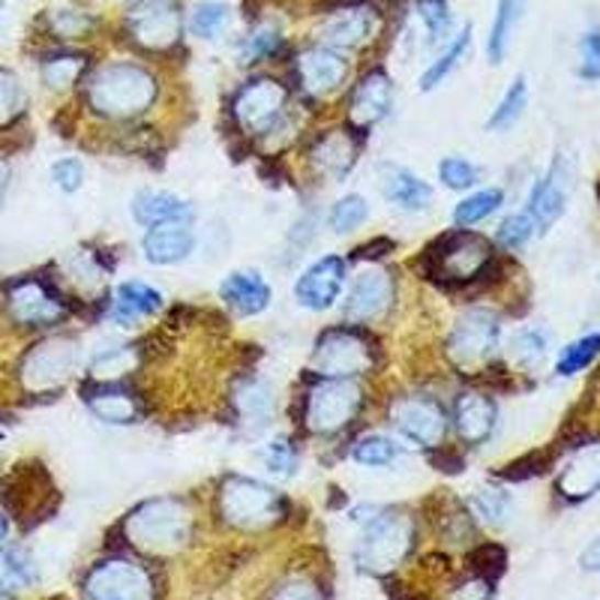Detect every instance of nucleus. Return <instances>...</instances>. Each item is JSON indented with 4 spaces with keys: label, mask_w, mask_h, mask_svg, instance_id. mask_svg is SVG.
I'll list each match as a JSON object with an SVG mask.
<instances>
[{
    "label": "nucleus",
    "mask_w": 600,
    "mask_h": 600,
    "mask_svg": "<svg viewBox=\"0 0 600 600\" xmlns=\"http://www.w3.org/2000/svg\"><path fill=\"white\" fill-rule=\"evenodd\" d=\"M574 178H577L574 159L567 154H558L546 168L544 178L534 184L525 213L534 220L537 232H546L549 225H556L562 220V213L567 211L570 189H574Z\"/></svg>",
    "instance_id": "f8f14e48"
},
{
    "label": "nucleus",
    "mask_w": 600,
    "mask_h": 600,
    "mask_svg": "<svg viewBox=\"0 0 600 600\" xmlns=\"http://www.w3.org/2000/svg\"><path fill=\"white\" fill-rule=\"evenodd\" d=\"M393 109V81L385 69H373L360 78L348 97V123L357 135H367Z\"/></svg>",
    "instance_id": "6ab92c4d"
},
{
    "label": "nucleus",
    "mask_w": 600,
    "mask_h": 600,
    "mask_svg": "<svg viewBox=\"0 0 600 600\" xmlns=\"http://www.w3.org/2000/svg\"><path fill=\"white\" fill-rule=\"evenodd\" d=\"M0 3H3V0H0Z\"/></svg>",
    "instance_id": "052dcab7"
},
{
    "label": "nucleus",
    "mask_w": 600,
    "mask_h": 600,
    "mask_svg": "<svg viewBox=\"0 0 600 600\" xmlns=\"http://www.w3.org/2000/svg\"><path fill=\"white\" fill-rule=\"evenodd\" d=\"M492 265V246L480 234L456 232L442 237L435 249H430V270L433 277L447 282H471Z\"/></svg>",
    "instance_id": "9d476101"
},
{
    "label": "nucleus",
    "mask_w": 600,
    "mask_h": 600,
    "mask_svg": "<svg viewBox=\"0 0 600 600\" xmlns=\"http://www.w3.org/2000/svg\"><path fill=\"white\" fill-rule=\"evenodd\" d=\"M265 466L274 471V475H282L289 478L295 466H298V447L291 445L289 438H274L270 445L265 447Z\"/></svg>",
    "instance_id": "09e8293b"
},
{
    "label": "nucleus",
    "mask_w": 600,
    "mask_h": 600,
    "mask_svg": "<svg viewBox=\"0 0 600 600\" xmlns=\"http://www.w3.org/2000/svg\"><path fill=\"white\" fill-rule=\"evenodd\" d=\"M156 97H159V81L154 73L126 60L102 64L85 81L88 109L105 121H133L154 105Z\"/></svg>",
    "instance_id": "f257e3e1"
},
{
    "label": "nucleus",
    "mask_w": 600,
    "mask_h": 600,
    "mask_svg": "<svg viewBox=\"0 0 600 600\" xmlns=\"http://www.w3.org/2000/svg\"><path fill=\"white\" fill-rule=\"evenodd\" d=\"M504 562H508V556H504V549L496 544H484L478 546L471 556H468V565H471V574H478V577L484 579H492L499 577L501 570H504Z\"/></svg>",
    "instance_id": "de8ad7c7"
},
{
    "label": "nucleus",
    "mask_w": 600,
    "mask_h": 600,
    "mask_svg": "<svg viewBox=\"0 0 600 600\" xmlns=\"http://www.w3.org/2000/svg\"><path fill=\"white\" fill-rule=\"evenodd\" d=\"M364 405V390L352 378H324L307 397L303 423L315 435H334L355 421Z\"/></svg>",
    "instance_id": "0eeeda50"
},
{
    "label": "nucleus",
    "mask_w": 600,
    "mask_h": 600,
    "mask_svg": "<svg viewBox=\"0 0 600 600\" xmlns=\"http://www.w3.org/2000/svg\"><path fill=\"white\" fill-rule=\"evenodd\" d=\"M216 513L229 529L237 532H265L277 525L286 513V499L277 489L253 478H225L216 492Z\"/></svg>",
    "instance_id": "20e7f679"
},
{
    "label": "nucleus",
    "mask_w": 600,
    "mask_h": 600,
    "mask_svg": "<svg viewBox=\"0 0 600 600\" xmlns=\"http://www.w3.org/2000/svg\"><path fill=\"white\" fill-rule=\"evenodd\" d=\"M525 105H529V81H525V76H516L511 81V88L504 90V97H501L499 105L489 114L487 121L489 133H504V130H511L513 123L523 118Z\"/></svg>",
    "instance_id": "473e14b6"
},
{
    "label": "nucleus",
    "mask_w": 600,
    "mask_h": 600,
    "mask_svg": "<svg viewBox=\"0 0 600 600\" xmlns=\"http://www.w3.org/2000/svg\"><path fill=\"white\" fill-rule=\"evenodd\" d=\"M393 298H397L393 274L376 265L364 267L352 279V289L345 295V319H352L357 324L378 322V319L388 315V310L393 307Z\"/></svg>",
    "instance_id": "4468645a"
},
{
    "label": "nucleus",
    "mask_w": 600,
    "mask_h": 600,
    "mask_svg": "<svg viewBox=\"0 0 600 600\" xmlns=\"http://www.w3.org/2000/svg\"><path fill=\"white\" fill-rule=\"evenodd\" d=\"M501 343L499 315L484 307L466 310L447 334V355L456 367H478L496 355Z\"/></svg>",
    "instance_id": "1a4fd4ad"
},
{
    "label": "nucleus",
    "mask_w": 600,
    "mask_h": 600,
    "mask_svg": "<svg viewBox=\"0 0 600 600\" xmlns=\"http://www.w3.org/2000/svg\"><path fill=\"white\" fill-rule=\"evenodd\" d=\"M286 112H289V93L282 88V81L267 76L246 81L232 102L234 121L246 135L277 133L286 121Z\"/></svg>",
    "instance_id": "6e6552de"
},
{
    "label": "nucleus",
    "mask_w": 600,
    "mask_h": 600,
    "mask_svg": "<svg viewBox=\"0 0 600 600\" xmlns=\"http://www.w3.org/2000/svg\"><path fill=\"white\" fill-rule=\"evenodd\" d=\"M549 352V336L544 327H523L511 340V357L523 367H537Z\"/></svg>",
    "instance_id": "4c0bfd02"
},
{
    "label": "nucleus",
    "mask_w": 600,
    "mask_h": 600,
    "mask_svg": "<svg viewBox=\"0 0 600 600\" xmlns=\"http://www.w3.org/2000/svg\"><path fill=\"white\" fill-rule=\"evenodd\" d=\"M600 355V334H586L574 340L570 345L562 348V355H558L556 373L558 376H577L582 369L589 367L591 360Z\"/></svg>",
    "instance_id": "e433bc0d"
},
{
    "label": "nucleus",
    "mask_w": 600,
    "mask_h": 600,
    "mask_svg": "<svg viewBox=\"0 0 600 600\" xmlns=\"http://www.w3.org/2000/svg\"><path fill=\"white\" fill-rule=\"evenodd\" d=\"M501 201H504V192L501 189H480V192H471L468 199H463L454 208V225L459 229H471V225L484 223L492 213L499 211Z\"/></svg>",
    "instance_id": "c9c22d12"
},
{
    "label": "nucleus",
    "mask_w": 600,
    "mask_h": 600,
    "mask_svg": "<svg viewBox=\"0 0 600 600\" xmlns=\"http://www.w3.org/2000/svg\"><path fill=\"white\" fill-rule=\"evenodd\" d=\"M381 196L405 213H421L433 204V187L418 178L412 168L397 163L381 166Z\"/></svg>",
    "instance_id": "5701e85b"
},
{
    "label": "nucleus",
    "mask_w": 600,
    "mask_h": 600,
    "mask_svg": "<svg viewBox=\"0 0 600 600\" xmlns=\"http://www.w3.org/2000/svg\"><path fill=\"white\" fill-rule=\"evenodd\" d=\"M196 516L184 499H147L123 520V534L130 546L145 556H178L192 537Z\"/></svg>",
    "instance_id": "f03ea898"
},
{
    "label": "nucleus",
    "mask_w": 600,
    "mask_h": 600,
    "mask_svg": "<svg viewBox=\"0 0 600 600\" xmlns=\"http://www.w3.org/2000/svg\"><path fill=\"white\" fill-rule=\"evenodd\" d=\"M159 310H163V295L142 279L121 282L109 300V319L121 327H133L135 322H142Z\"/></svg>",
    "instance_id": "b1692460"
},
{
    "label": "nucleus",
    "mask_w": 600,
    "mask_h": 600,
    "mask_svg": "<svg viewBox=\"0 0 600 600\" xmlns=\"http://www.w3.org/2000/svg\"><path fill=\"white\" fill-rule=\"evenodd\" d=\"M529 7V0H499L496 7V19H492V27H489L487 40V57L489 64H501L508 48H511L513 31L523 22V12Z\"/></svg>",
    "instance_id": "c756f323"
},
{
    "label": "nucleus",
    "mask_w": 600,
    "mask_h": 600,
    "mask_svg": "<svg viewBox=\"0 0 600 600\" xmlns=\"http://www.w3.org/2000/svg\"><path fill=\"white\" fill-rule=\"evenodd\" d=\"M414 534H418L414 520L405 511H397V508L376 511L364 525L360 544L355 549L357 567L373 577H385L412 553Z\"/></svg>",
    "instance_id": "7ed1b4c3"
},
{
    "label": "nucleus",
    "mask_w": 600,
    "mask_h": 600,
    "mask_svg": "<svg viewBox=\"0 0 600 600\" xmlns=\"http://www.w3.org/2000/svg\"><path fill=\"white\" fill-rule=\"evenodd\" d=\"M534 234H537V225H534V220L529 213H511V216L499 225L496 241H499L504 249H523Z\"/></svg>",
    "instance_id": "a18cd8bd"
},
{
    "label": "nucleus",
    "mask_w": 600,
    "mask_h": 600,
    "mask_svg": "<svg viewBox=\"0 0 600 600\" xmlns=\"http://www.w3.org/2000/svg\"><path fill=\"white\" fill-rule=\"evenodd\" d=\"M579 562H582V567H586V570H595V574H600V537L589 546V549H586V553H582V558H579Z\"/></svg>",
    "instance_id": "4d7b16f0"
},
{
    "label": "nucleus",
    "mask_w": 600,
    "mask_h": 600,
    "mask_svg": "<svg viewBox=\"0 0 600 600\" xmlns=\"http://www.w3.org/2000/svg\"><path fill=\"white\" fill-rule=\"evenodd\" d=\"M492 598V582L478 574H471L466 582H459L454 591H451V600H489Z\"/></svg>",
    "instance_id": "5fc2aeb1"
},
{
    "label": "nucleus",
    "mask_w": 600,
    "mask_h": 600,
    "mask_svg": "<svg viewBox=\"0 0 600 600\" xmlns=\"http://www.w3.org/2000/svg\"><path fill=\"white\" fill-rule=\"evenodd\" d=\"M499 421V409L487 393L478 390H463L454 402V423L459 438L466 445H484Z\"/></svg>",
    "instance_id": "4be33fe9"
},
{
    "label": "nucleus",
    "mask_w": 600,
    "mask_h": 600,
    "mask_svg": "<svg viewBox=\"0 0 600 600\" xmlns=\"http://www.w3.org/2000/svg\"><path fill=\"white\" fill-rule=\"evenodd\" d=\"M88 600H156L154 570L135 558H105L85 574Z\"/></svg>",
    "instance_id": "423d86ee"
},
{
    "label": "nucleus",
    "mask_w": 600,
    "mask_h": 600,
    "mask_svg": "<svg viewBox=\"0 0 600 600\" xmlns=\"http://www.w3.org/2000/svg\"><path fill=\"white\" fill-rule=\"evenodd\" d=\"M85 402L90 405V412L105 423H135L142 414L135 393L123 390L121 385H112V381H102L100 388L90 390Z\"/></svg>",
    "instance_id": "c85d7f7f"
},
{
    "label": "nucleus",
    "mask_w": 600,
    "mask_h": 600,
    "mask_svg": "<svg viewBox=\"0 0 600 600\" xmlns=\"http://www.w3.org/2000/svg\"><path fill=\"white\" fill-rule=\"evenodd\" d=\"M10 315L24 327H52L67 319V300L43 279H19L7 291Z\"/></svg>",
    "instance_id": "ddd939ff"
},
{
    "label": "nucleus",
    "mask_w": 600,
    "mask_h": 600,
    "mask_svg": "<svg viewBox=\"0 0 600 600\" xmlns=\"http://www.w3.org/2000/svg\"><path fill=\"white\" fill-rule=\"evenodd\" d=\"M220 298L237 315H258L270 307V286L258 270H232L220 286Z\"/></svg>",
    "instance_id": "393cba45"
},
{
    "label": "nucleus",
    "mask_w": 600,
    "mask_h": 600,
    "mask_svg": "<svg viewBox=\"0 0 600 600\" xmlns=\"http://www.w3.org/2000/svg\"><path fill=\"white\" fill-rule=\"evenodd\" d=\"M373 12L369 10H340L334 12L327 22L322 24V31H319V40L327 48H360V45H367L373 40Z\"/></svg>",
    "instance_id": "cd10ccee"
},
{
    "label": "nucleus",
    "mask_w": 600,
    "mask_h": 600,
    "mask_svg": "<svg viewBox=\"0 0 600 600\" xmlns=\"http://www.w3.org/2000/svg\"><path fill=\"white\" fill-rule=\"evenodd\" d=\"M267 600H327L324 598V591L312 582V579L295 577L286 579V582H279L277 589L267 595Z\"/></svg>",
    "instance_id": "3c124183"
},
{
    "label": "nucleus",
    "mask_w": 600,
    "mask_h": 600,
    "mask_svg": "<svg viewBox=\"0 0 600 600\" xmlns=\"http://www.w3.org/2000/svg\"><path fill=\"white\" fill-rule=\"evenodd\" d=\"M133 216L135 223L145 225V229L163 223H189L192 204L168 189H142L133 199Z\"/></svg>",
    "instance_id": "bb28decb"
},
{
    "label": "nucleus",
    "mask_w": 600,
    "mask_h": 600,
    "mask_svg": "<svg viewBox=\"0 0 600 600\" xmlns=\"http://www.w3.org/2000/svg\"><path fill=\"white\" fill-rule=\"evenodd\" d=\"M232 22V7L223 0H199L192 10H189V31L199 36V40H213L216 34H223L225 24Z\"/></svg>",
    "instance_id": "f704fd0d"
},
{
    "label": "nucleus",
    "mask_w": 600,
    "mask_h": 600,
    "mask_svg": "<svg viewBox=\"0 0 600 600\" xmlns=\"http://www.w3.org/2000/svg\"><path fill=\"white\" fill-rule=\"evenodd\" d=\"M81 57H48L43 67L45 81L52 85V88H67L69 81H76L81 76Z\"/></svg>",
    "instance_id": "8fccbe9b"
},
{
    "label": "nucleus",
    "mask_w": 600,
    "mask_h": 600,
    "mask_svg": "<svg viewBox=\"0 0 600 600\" xmlns=\"http://www.w3.org/2000/svg\"><path fill=\"white\" fill-rule=\"evenodd\" d=\"M345 277H348V267L345 258L340 256H324L319 262H312L295 282V298L303 310L324 312L334 307L340 295L345 289Z\"/></svg>",
    "instance_id": "f3484780"
},
{
    "label": "nucleus",
    "mask_w": 600,
    "mask_h": 600,
    "mask_svg": "<svg viewBox=\"0 0 600 600\" xmlns=\"http://www.w3.org/2000/svg\"><path fill=\"white\" fill-rule=\"evenodd\" d=\"M438 180L447 189H471L480 180V168L475 163H468L466 156H445L438 163Z\"/></svg>",
    "instance_id": "c03bdc74"
},
{
    "label": "nucleus",
    "mask_w": 600,
    "mask_h": 600,
    "mask_svg": "<svg viewBox=\"0 0 600 600\" xmlns=\"http://www.w3.org/2000/svg\"><path fill=\"white\" fill-rule=\"evenodd\" d=\"M52 24H55L57 34L76 36V34H81V31H88L90 19L85 15V12H78V10H60L52 15Z\"/></svg>",
    "instance_id": "6e6d98bb"
},
{
    "label": "nucleus",
    "mask_w": 600,
    "mask_h": 600,
    "mask_svg": "<svg viewBox=\"0 0 600 600\" xmlns=\"http://www.w3.org/2000/svg\"><path fill=\"white\" fill-rule=\"evenodd\" d=\"M331 229H334L336 234H348L355 232V229H360V225L369 220V204L364 196H345V199H340L331 208Z\"/></svg>",
    "instance_id": "a19ab883"
},
{
    "label": "nucleus",
    "mask_w": 600,
    "mask_h": 600,
    "mask_svg": "<svg viewBox=\"0 0 600 600\" xmlns=\"http://www.w3.org/2000/svg\"><path fill=\"white\" fill-rule=\"evenodd\" d=\"M52 180H55L57 189H64V192H76L85 184V166H81V159L76 156H64V159H57L55 166H52Z\"/></svg>",
    "instance_id": "603ef678"
},
{
    "label": "nucleus",
    "mask_w": 600,
    "mask_h": 600,
    "mask_svg": "<svg viewBox=\"0 0 600 600\" xmlns=\"http://www.w3.org/2000/svg\"><path fill=\"white\" fill-rule=\"evenodd\" d=\"M471 508L478 513L480 520L489 525H504L508 516H511V496L501 492V489H478L471 496Z\"/></svg>",
    "instance_id": "79ce46f5"
},
{
    "label": "nucleus",
    "mask_w": 600,
    "mask_h": 600,
    "mask_svg": "<svg viewBox=\"0 0 600 600\" xmlns=\"http://www.w3.org/2000/svg\"><path fill=\"white\" fill-rule=\"evenodd\" d=\"M376 367V343L357 327H331L319 336L312 369L322 378H355Z\"/></svg>",
    "instance_id": "39448f33"
},
{
    "label": "nucleus",
    "mask_w": 600,
    "mask_h": 600,
    "mask_svg": "<svg viewBox=\"0 0 600 600\" xmlns=\"http://www.w3.org/2000/svg\"><path fill=\"white\" fill-rule=\"evenodd\" d=\"M418 15H421L423 27H426V43H445L451 34V7L447 0H418Z\"/></svg>",
    "instance_id": "37998d69"
},
{
    "label": "nucleus",
    "mask_w": 600,
    "mask_h": 600,
    "mask_svg": "<svg viewBox=\"0 0 600 600\" xmlns=\"http://www.w3.org/2000/svg\"><path fill=\"white\" fill-rule=\"evenodd\" d=\"M234 405L249 426H267L274 418V388L265 378H249L234 390Z\"/></svg>",
    "instance_id": "7c9ffc66"
},
{
    "label": "nucleus",
    "mask_w": 600,
    "mask_h": 600,
    "mask_svg": "<svg viewBox=\"0 0 600 600\" xmlns=\"http://www.w3.org/2000/svg\"><path fill=\"white\" fill-rule=\"evenodd\" d=\"M468 45H471V24H466V27H463L459 34L451 36V40L445 43V52L435 57L430 67L423 69L421 90H435V88H438V85H442V81H445V78L451 76L456 67H459V60L466 57Z\"/></svg>",
    "instance_id": "2f4dec72"
},
{
    "label": "nucleus",
    "mask_w": 600,
    "mask_h": 600,
    "mask_svg": "<svg viewBox=\"0 0 600 600\" xmlns=\"http://www.w3.org/2000/svg\"><path fill=\"white\" fill-rule=\"evenodd\" d=\"M558 496L565 501H586L600 489V442L577 447L556 478Z\"/></svg>",
    "instance_id": "aec40b11"
},
{
    "label": "nucleus",
    "mask_w": 600,
    "mask_h": 600,
    "mask_svg": "<svg viewBox=\"0 0 600 600\" xmlns=\"http://www.w3.org/2000/svg\"><path fill=\"white\" fill-rule=\"evenodd\" d=\"M24 109V90L10 69H0V130L10 126Z\"/></svg>",
    "instance_id": "49530a36"
},
{
    "label": "nucleus",
    "mask_w": 600,
    "mask_h": 600,
    "mask_svg": "<svg viewBox=\"0 0 600 600\" xmlns=\"http://www.w3.org/2000/svg\"><path fill=\"white\" fill-rule=\"evenodd\" d=\"M400 456V445L388 438V435H367L360 438L352 451V459L357 466H369V468H385L390 466L393 459Z\"/></svg>",
    "instance_id": "58836bf2"
},
{
    "label": "nucleus",
    "mask_w": 600,
    "mask_h": 600,
    "mask_svg": "<svg viewBox=\"0 0 600 600\" xmlns=\"http://www.w3.org/2000/svg\"><path fill=\"white\" fill-rule=\"evenodd\" d=\"M76 340H45L24 357L22 378L31 390H55L76 373Z\"/></svg>",
    "instance_id": "dca6fc26"
},
{
    "label": "nucleus",
    "mask_w": 600,
    "mask_h": 600,
    "mask_svg": "<svg viewBox=\"0 0 600 600\" xmlns=\"http://www.w3.org/2000/svg\"><path fill=\"white\" fill-rule=\"evenodd\" d=\"M279 45H282V31H279L277 24L262 22L249 31V36L241 45V57H244V64H256V60H265L267 55H274Z\"/></svg>",
    "instance_id": "ea45409f"
},
{
    "label": "nucleus",
    "mask_w": 600,
    "mask_h": 600,
    "mask_svg": "<svg viewBox=\"0 0 600 600\" xmlns=\"http://www.w3.org/2000/svg\"><path fill=\"white\" fill-rule=\"evenodd\" d=\"M7 534H10V520L0 513V546H3V541H7Z\"/></svg>",
    "instance_id": "bf43d9fd"
},
{
    "label": "nucleus",
    "mask_w": 600,
    "mask_h": 600,
    "mask_svg": "<svg viewBox=\"0 0 600 600\" xmlns=\"http://www.w3.org/2000/svg\"><path fill=\"white\" fill-rule=\"evenodd\" d=\"M390 423L402 438H409V442L421 447L445 445L447 430H451L445 405L433 400V397H426V393L397 397L393 405H390Z\"/></svg>",
    "instance_id": "9b49d317"
},
{
    "label": "nucleus",
    "mask_w": 600,
    "mask_h": 600,
    "mask_svg": "<svg viewBox=\"0 0 600 600\" xmlns=\"http://www.w3.org/2000/svg\"><path fill=\"white\" fill-rule=\"evenodd\" d=\"M130 34L145 48H168L184 34V12L175 0H135L130 10Z\"/></svg>",
    "instance_id": "2eb2a0df"
},
{
    "label": "nucleus",
    "mask_w": 600,
    "mask_h": 600,
    "mask_svg": "<svg viewBox=\"0 0 600 600\" xmlns=\"http://www.w3.org/2000/svg\"><path fill=\"white\" fill-rule=\"evenodd\" d=\"M579 78L600 81V34H586L579 40Z\"/></svg>",
    "instance_id": "864d4df0"
},
{
    "label": "nucleus",
    "mask_w": 600,
    "mask_h": 600,
    "mask_svg": "<svg viewBox=\"0 0 600 600\" xmlns=\"http://www.w3.org/2000/svg\"><path fill=\"white\" fill-rule=\"evenodd\" d=\"M310 163L322 178L343 184L357 163L355 133H345V130L322 133L315 138V145L310 147Z\"/></svg>",
    "instance_id": "412c9836"
},
{
    "label": "nucleus",
    "mask_w": 600,
    "mask_h": 600,
    "mask_svg": "<svg viewBox=\"0 0 600 600\" xmlns=\"http://www.w3.org/2000/svg\"><path fill=\"white\" fill-rule=\"evenodd\" d=\"M36 582L34 558L22 549L0 553V598H10L15 591L27 589Z\"/></svg>",
    "instance_id": "72a5a7b5"
},
{
    "label": "nucleus",
    "mask_w": 600,
    "mask_h": 600,
    "mask_svg": "<svg viewBox=\"0 0 600 600\" xmlns=\"http://www.w3.org/2000/svg\"><path fill=\"white\" fill-rule=\"evenodd\" d=\"M142 249L151 265H178L196 249V232L189 223L154 225L145 232Z\"/></svg>",
    "instance_id": "a878e982"
},
{
    "label": "nucleus",
    "mask_w": 600,
    "mask_h": 600,
    "mask_svg": "<svg viewBox=\"0 0 600 600\" xmlns=\"http://www.w3.org/2000/svg\"><path fill=\"white\" fill-rule=\"evenodd\" d=\"M7 187H10V166L0 159V201H3V192H7Z\"/></svg>",
    "instance_id": "13d9d810"
},
{
    "label": "nucleus",
    "mask_w": 600,
    "mask_h": 600,
    "mask_svg": "<svg viewBox=\"0 0 600 600\" xmlns=\"http://www.w3.org/2000/svg\"><path fill=\"white\" fill-rule=\"evenodd\" d=\"M295 73H298L303 93H310L315 100H324V97H331L345 85L348 60L334 48H327V45H312V48L298 55Z\"/></svg>",
    "instance_id": "a211bd4d"
}]
</instances>
